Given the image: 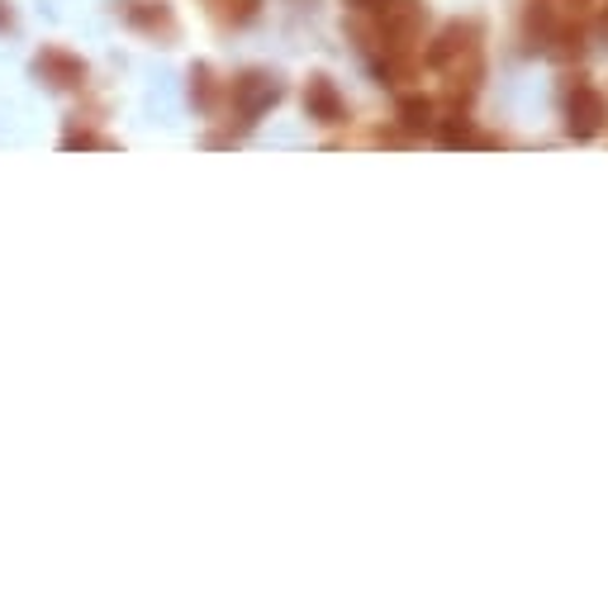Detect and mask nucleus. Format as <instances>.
Returning a JSON list of instances; mask_svg holds the SVG:
<instances>
[{"label":"nucleus","mask_w":608,"mask_h":604,"mask_svg":"<svg viewBox=\"0 0 608 604\" xmlns=\"http://www.w3.org/2000/svg\"><path fill=\"white\" fill-rule=\"evenodd\" d=\"M562 110H566V134L580 138V143L599 138L604 124H608V101H604V91L589 86L585 76H566V86H562Z\"/></svg>","instance_id":"f257e3e1"},{"label":"nucleus","mask_w":608,"mask_h":604,"mask_svg":"<svg viewBox=\"0 0 608 604\" xmlns=\"http://www.w3.org/2000/svg\"><path fill=\"white\" fill-rule=\"evenodd\" d=\"M229 95H233V115H238V124H243V129H252V124H258L271 105H281L285 91H281V82H276L271 72H258V67H252V72L238 76Z\"/></svg>","instance_id":"f03ea898"},{"label":"nucleus","mask_w":608,"mask_h":604,"mask_svg":"<svg viewBox=\"0 0 608 604\" xmlns=\"http://www.w3.org/2000/svg\"><path fill=\"white\" fill-rule=\"evenodd\" d=\"M471 53H480V24L475 20H457V24H447L442 34L433 39V48L423 53V67L447 72V67H457L461 58H471Z\"/></svg>","instance_id":"7ed1b4c3"},{"label":"nucleus","mask_w":608,"mask_h":604,"mask_svg":"<svg viewBox=\"0 0 608 604\" xmlns=\"http://www.w3.org/2000/svg\"><path fill=\"white\" fill-rule=\"evenodd\" d=\"M304 110H310V119L318 124H347V101L343 91L333 86V76H310V86H304Z\"/></svg>","instance_id":"20e7f679"},{"label":"nucleus","mask_w":608,"mask_h":604,"mask_svg":"<svg viewBox=\"0 0 608 604\" xmlns=\"http://www.w3.org/2000/svg\"><path fill=\"white\" fill-rule=\"evenodd\" d=\"M34 67H39L43 82H53V86H82L86 82V62L72 58V53H62V48H43Z\"/></svg>","instance_id":"39448f33"},{"label":"nucleus","mask_w":608,"mask_h":604,"mask_svg":"<svg viewBox=\"0 0 608 604\" xmlns=\"http://www.w3.org/2000/svg\"><path fill=\"white\" fill-rule=\"evenodd\" d=\"M438 124V105L428 101V95H405V101H399V129L405 134H428Z\"/></svg>","instance_id":"423d86ee"},{"label":"nucleus","mask_w":608,"mask_h":604,"mask_svg":"<svg viewBox=\"0 0 608 604\" xmlns=\"http://www.w3.org/2000/svg\"><path fill=\"white\" fill-rule=\"evenodd\" d=\"M129 24L148 29V34H163V39H171V34H176L171 10H167V6H143V0H134V6H129Z\"/></svg>","instance_id":"0eeeda50"},{"label":"nucleus","mask_w":608,"mask_h":604,"mask_svg":"<svg viewBox=\"0 0 608 604\" xmlns=\"http://www.w3.org/2000/svg\"><path fill=\"white\" fill-rule=\"evenodd\" d=\"M438 143H442V148H471V143H480V138H475V119L467 115V110H457L452 119H442Z\"/></svg>","instance_id":"6e6552de"},{"label":"nucleus","mask_w":608,"mask_h":604,"mask_svg":"<svg viewBox=\"0 0 608 604\" xmlns=\"http://www.w3.org/2000/svg\"><path fill=\"white\" fill-rule=\"evenodd\" d=\"M190 95H196V105H200V110H210V105H214V72L205 67V62H200V67H190Z\"/></svg>","instance_id":"1a4fd4ad"},{"label":"nucleus","mask_w":608,"mask_h":604,"mask_svg":"<svg viewBox=\"0 0 608 604\" xmlns=\"http://www.w3.org/2000/svg\"><path fill=\"white\" fill-rule=\"evenodd\" d=\"M562 6H585V0H562Z\"/></svg>","instance_id":"9d476101"},{"label":"nucleus","mask_w":608,"mask_h":604,"mask_svg":"<svg viewBox=\"0 0 608 604\" xmlns=\"http://www.w3.org/2000/svg\"><path fill=\"white\" fill-rule=\"evenodd\" d=\"M0 24H10V14H6V10H0Z\"/></svg>","instance_id":"9b49d317"},{"label":"nucleus","mask_w":608,"mask_h":604,"mask_svg":"<svg viewBox=\"0 0 608 604\" xmlns=\"http://www.w3.org/2000/svg\"><path fill=\"white\" fill-rule=\"evenodd\" d=\"M604 29H608V10H604Z\"/></svg>","instance_id":"f8f14e48"}]
</instances>
